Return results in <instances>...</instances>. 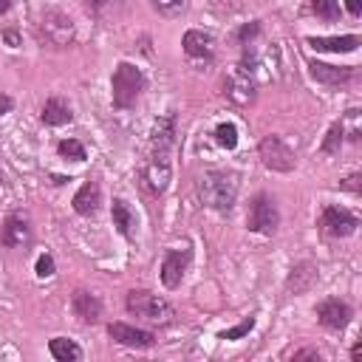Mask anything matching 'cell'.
I'll use <instances>...</instances> for the list:
<instances>
[{"mask_svg":"<svg viewBox=\"0 0 362 362\" xmlns=\"http://www.w3.org/2000/svg\"><path fill=\"white\" fill-rule=\"evenodd\" d=\"M223 93H226V99L235 102L238 107H246V105H252L255 96H257L255 79H252L249 74H243L240 68H235V71L223 79Z\"/></svg>","mask_w":362,"mask_h":362,"instance_id":"obj_11","label":"cell"},{"mask_svg":"<svg viewBox=\"0 0 362 362\" xmlns=\"http://www.w3.org/2000/svg\"><path fill=\"white\" fill-rule=\"evenodd\" d=\"M359 354H362V345H359V342H356V345H354V348H351V356H354V359H359Z\"/></svg>","mask_w":362,"mask_h":362,"instance_id":"obj_39","label":"cell"},{"mask_svg":"<svg viewBox=\"0 0 362 362\" xmlns=\"http://www.w3.org/2000/svg\"><path fill=\"white\" fill-rule=\"evenodd\" d=\"M356 226H359V218H356L351 209H345V206L328 204V206H322V212H320V229H322L328 238H351V235L356 232Z\"/></svg>","mask_w":362,"mask_h":362,"instance_id":"obj_8","label":"cell"},{"mask_svg":"<svg viewBox=\"0 0 362 362\" xmlns=\"http://www.w3.org/2000/svg\"><path fill=\"white\" fill-rule=\"evenodd\" d=\"M246 226L257 235H272L277 232L280 226V212H277V204L269 192H257L249 204V215H246Z\"/></svg>","mask_w":362,"mask_h":362,"instance_id":"obj_7","label":"cell"},{"mask_svg":"<svg viewBox=\"0 0 362 362\" xmlns=\"http://www.w3.org/2000/svg\"><path fill=\"white\" fill-rule=\"evenodd\" d=\"M342 141H345V130H342V122H334V124L328 127L325 139H322V153H339Z\"/></svg>","mask_w":362,"mask_h":362,"instance_id":"obj_25","label":"cell"},{"mask_svg":"<svg viewBox=\"0 0 362 362\" xmlns=\"http://www.w3.org/2000/svg\"><path fill=\"white\" fill-rule=\"evenodd\" d=\"M57 150H59V156H62V158H71V161H85V147H82L76 139H62V141L57 144Z\"/></svg>","mask_w":362,"mask_h":362,"instance_id":"obj_28","label":"cell"},{"mask_svg":"<svg viewBox=\"0 0 362 362\" xmlns=\"http://www.w3.org/2000/svg\"><path fill=\"white\" fill-rule=\"evenodd\" d=\"M54 257L48 255V252H42L40 257H37V263H34V272H37V277H51L54 274Z\"/></svg>","mask_w":362,"mask_h":362,"instance_id":"obj_31","label":"cell"},{"mask_svg":"<svg viewBox=\"0 0 362 362\" xmlns=\"http://www.w3.org/2000/svg\"><path fill=\"white\" fill-rule=\"evenodd\" d=\"M107 334H110L113 342L127 345V348H153L156 345L153 331H144V328H136V325H127V322H110Z\"/></svg>","mask_w":362,"mask_h":362,"instance_id":"obj_12","label":"cell"},{"mask_svg":"<svg viewBox=\"0 0 362 362\" xmlns=\"http://www.w3.org/2000/svg\"><path fill=\"white\" fill-rule=\"evenodd\" d=\"M260 34V23H246L238 28V42L240 45H252V40Z\"/></svg>","mask_w":362,"mask_h":362,"instance_id":"obj_32","label":"cell"},{"mask_svg":"<svg viewBox=\"0 0 362 362\" xmlns=\"http://www.w3.org/2000/svg\"><path fill=\"white\" fill-rule=\"evenodd\" d=\"M74 212L82 215V218H90L99 212V204H102V187L99 181H85L76 192H74Z\"/></svg>","mask_w":362,"mask_h":362,"instance_id":"obj_17","label":"cell"},{"mask_svg":"<svg viewBox=\"0 0 362 362\" xmlns=\"http://www.w3.org/2000/svg\"><path fill=\"white\" fill-rule=\"evenodd\" d=\"M153 6H156V11H158L161 17L175 20V17H181V14L189 8V0H153Z\"/></svg>","mask_w":362,"mask_h":362,"instance_id":"obj_24","label":"cell"},{"mask_svg":"<svg viewBox=\"0 0 362 362\" xmlns=\"http://www.w3.org/2000/svg\"><path fill=\"white\" fill-rule=\"evenodd\" d=\"M3 37H6V42H8L11 48H17V45H20V37H17V31H14V28H6V31H3Z\"/></svg>","mask_w":362,"mask_h":362,"instance_id":"obj_37","label":"cell"},{"mask_svg":"<svg viewBox=\"0 0 362 362\" xmlns=\"http://www.w3.org/2000/svg\"><path fill=\"white\" fill-rule=\"evenodd\" d=\"M110 218H113V226H116V232H119L122 238L133 240L139 221H136V212L130 209V204H127L124 198H113V206H110Z\"/></svg>","mask_w":362,"mask_h":362,"instance_id":"obj_19","label":"cell"},{"mask_svg":"<svg viewBox=\"0 0 362 362\" xmlns=\"http://www.w3.org/2000/svg\"><path fill=\"white\" fill-rule=\"evenodd\" d=\"M184 45V54L195 62H209L215 57V37L209 31H201V28H189L181 40Z\"/></svg>","mask_w":362,"mask_h":362,"instance_id":"obj_13","label":"cell"},{"mask_svg":"<svg viewBox=\"0 0 362 362\" xmlns=\"http://www.w3.org/2000/svg\"><path fill=\"white\" fill-rule=\"evenodd\" d=\"M356 34H342V37H308V45L317 51H331V54H351L359 48Z\"/></svg>","mask_w":362,"mask_h":362,"instance_id":"obj_20","label":"cell"},{"mask_svg":"<svg viewBox=\"0 0 362 362\" xmlns=\"http://www.w3.org/2000/svg\"><path fill=\"white\" fill-rule=\"evenodd\" d=\"M215 141H218L221 147L232 150V147L238 144V127H235L232 122H221V124L215 127Z\"/></svg>","mask_w":362,"mask_h":362,"instance_id":"obj_27","label":"cell"},{"mask_svg":"<svg viewBox=\"0 0 362 362\" xmlns=\"http://www.w3.org/2000/svg\"><path fill=\"white\" fill-rule=\"evenodd\" d=\"M255 328V317H246L240 325H235V328H226V331H221L218 334V339H240V337H246L249 331Z\"/></svg>","mask_w":362,"mask_h":362,"instance_id":"obj_30","label":"cell"},{"mask_svg":"<svg viewBox=\"0 0 362 362\" xmlns=\"http://www.w3.org/2000/svg\"><path fill=\"white\" fill-rule=\"evenodd\" d=\"M71 308H74V314L79 317V322H85V325H96L99 317H102V300H99L93 291H88V288H76V291H74Z\"/></svg>","mask_w":362,"mask_h":362,"instance_id":"obj_16","label":"cell"},{"mask_svg":"<svg viewBox=\"0 0 362 362\" xmlns=\"http://www.w3.org/2000/svg\"><path fill=\"white\" fill-rule=\"evenodd\" d=\"M345 8L351 17H359L362 14V0H345Z\"/></svg>","mask_w":362,"mask_h":362,"instance_id":"obj_36","label":"cell"},{"mask_svg":"<svg viewBox=\"0 0 362 362\" xmlns=\"http://www.w3.org/2000/svg\"><path fill=\"white\" fill-rule=\"evenodd\" d=\"M144 90V74L133 62H119L110 76V93H113V107L127 110L136 105V99Z\"/></svg>","mask_w":362,"mask_h":362,"instance_id":"obj_2","label":"cell"},{"mask_svg":"<svg viewBox=\"0 0 362 362\" xmlns=\"http://www.w3.org/2000/svg\"><path fill=\"white\" fill-rule=\"evenodd\" d=\"M339 122H342V130H345V136H348L351 141H359V139H362V136H359L362 130H359V110H356V107H351V110L345 113V119H339Z\"/></svg>","mask_w":362,"mask_h":362,"instance_id":"obj_29","label":"cell"},{"mask_svg":"<svg viewBox=\"0 0 362 362\" xmlns=\"http://www.w3.org/2000/svg\"><path fill=\"white\" fill-rule=\"evenodd\" d=\"M189 266V249H170L161 260V283L167 288H178Z\"/></svg>","mask_w":362,"mask_h":362,"instance_id":"obj_14","label":"cell"},{"mask_svg":"<svg viewBox=\"0 0 362 362\" xmlns=\"http://www.w3.org/2000/svg\"><path fill=\"white\" fill-rule=\"evenodd\" d=\"M314 283H317V266L311 260H300L291 266V272L286 277V291L288 294H305Z\"/></svg>","mask_w":362,"mask_h":362,"instance_id":"obj_18","label":"cell"},{"mask_svg":"<svg viewBox=\"0 0 362 362\" xmlns=\"http://www.w3.org/2000/svg\"><path fill=\"white\" fill-rule=\"evenodd\" d=\"M170 153L173 150H161V147H150V156L141 167V187L158 198L167 192L170 187V175H173V161H170Z\"/></svg>","mask_w":362,"mask_h":362,"instance_id":"obj_5","label":"cell"},{"mask_svg":"<svg viewBox=\"0 0 362 362\" xmlns=\"http://www.w3.org/2000/svg\"><path fill=\"white\" fill-rule=\"evenodd\" d=\"M48 351H51V356L57 362H76V359H82V348L74 339H68V337H54L48 342Z\"/></svg>","mask_w":362,"mask_h":362,"instance_id":"obj_23","label":"cell"},{"mask_svg":"<svg viewBox=\"0 0 362 362\" xmlns=\"http://www.w3.org/2000/svg\"><path fill=\"white\" fill-rule=\"evenodd\" d=\"M238 187H240L238 173L235 170H223V167L204 170L198 175V181H195V192H198L201 204L215 209V212H229L235 206Z\"/></svg>","mask_w":362,"mask_h":362,"instance_id":"obj_1","label":"cell"},{"mask_svg":"<svg viewBox=\"0 0 362 362\" xmlns=\"http://www.w3.org/2000/svg\"><path fill=\"white\" fill-rule=\"evenodd\" d=\"M308 71H311V76H314L317 82L331 85V88H339V85H348V82L356 79V71H354L351 65H328V62L311 59V62H308Z\"/></svg>","mask_w":362,"mask_h":362,"instance_id":"obj_15","label":"cell"},{"mask_svg":"<svg viewBox=\"0 0 362 362\" xmlns=\"http://www.w3.org/2000/svg\"><path fill=\"white\" fill-rule=\"evenodd\" d=\"M314 311H317L320 325L328 328V331H345L351 317H354V308L339 297H325Z\"/></svg>","mask_w":362,"mask_h":362,"instance_id":"obj_9","label":"cell"},{"mask_svg":"<svg viewBox=\"0 0 362 362\" xmlns=\"http://www.w3.org/2000/svg\"><path fill=\"white\" fill-rule=\"evenodd\" d=\"M37 37H40V42H45L51 48H68L76 40V25L65 11L45 8L37 23Z\"/></svg>","mask_w":362,"mask_h":362,"instance_id":"obj_4","label":"cell"},{"mask_svg":"<svg viewBox=\"0 0 362 362\" xmlns=\"http://www.w3.org/2000/svg\"><path fill=\"white\" fill-rule=\"evenodd\" d=\"M257 156H260L263 167L272 170V173H291L294 164H297L294 150H291L280 136H274V133L260 139V144H257Z\"/></svg>","mask_w":362,"mask_h":362,"instance_id":"obj_6","label":"cell"},{"mask_svg":"<svg viewBox=\"0 0 362 362\" xmlns=\"http://www.w3.org/2000/svg\"><path fill=\"white\" fill-rule=\"evenodd\" d=\"M11 107H14V99L8 93H0V116L3 113H11Z\"/></svg>","mask_w":362,"mask_h":362,"instance_id":"obj_35","label":"cell"},{"mask_svg":"<svg viewBox=\"0 0 362 362\" xmlns=\"http://www.w3.org/2000/svg\"><path fill=\"white\" fill-rule=\"evenodd\" d=\"M291 359L297 362V359H314V362H320L322 359V354L317 351V348H300V351H294L291 354Z\"/></svg>","mask_w":362,"mask_h":362,"instance_id":"obj_33","label":"cell"},{"mask_svg":"<svg viewBox=\"0 0 362 362\" xmlns=\"http://www.w3.org/2000/svg\"><path fill=\"white\" fill-rule=\"evenodd\" d=\"M339 187H342V189H351V192H356V195L362 192V184H359V175H356V173H354V175H348V178H342V181H339Z\"/></svg>","mask_w":362,"mask_h":362,"instance_id":"obj_34","label":"cell"},{"mask_svg":"<svg viewBox=\"0 0 362 362\" xmlns=\"http://www.w3.org/2000/svg\"><path fill=\"white\" fill-rule=\"evenodd\" d=\"M311 11L325 20V23H334L339 17V0H311Z\"/></svg>","mask_w":362,"mask_h":362,"instance_id":"obj_26","label":"cell"},{"mask_svg":"<svg viewBox=\"0 0 362 362\" xmlns=\"http://www.w3.org/2000/svg\"><path fill=\"white\" fill-rule=\"evenodd\" d=\"M90 6H105V3H110V0H88Z\"/></svg>","mask_w":362,"mask_h":362,"instance_id":"obj_40","label":"cell"},{"mask_svg":"<svg viewBox=\"0 0 362 362\" xmlns=\"http://www.w3.org/2000/svg\"><path fill=\"white\" fill-rule=\"evenodd\" d=\"M40 119L48 127H59V124H68L74 119V110H71V105L62 96H51V99H45V105L40 110Z\"/></svg>","mask_w":362,"mask_h":362,"instance_id":"obj_21","label":"cell"},{"mask_svg":"<svg viewBox=\"0 0 362 362\" xmlns=\"http://www.w3.org/2000/svg\"><path fill=\"white\" fill-rule=\"evenodd\" d=\"M11 3H14V0H0V14H8V8H11Z\"/></svg>","mask_w":362,"mask_h":362,"instance_id":"obj_38","label":"cell"},{"mask_svg":"<svg viewBox=\"0 0 362 362\" xmlns=\"http://www.w3.org/2000/svg\"><path fill=\"white\" fill-rule=\"evenodd\" d=\"M175 144V116L167 113L161 119L153 122V130H150V147H161V150H173Z\"/></svg>","mask_w":362,"mask_h":362,"instance_id":"obj_22","label":"cell"},{"mask_svg":"<svg viewBox=\"0 0 362 362\" xmlns=\"http://www.w3.org/2000/svg\"><path fill=\"white\" fill-rule=\"evenodd\" d=\"M0 181H3V173H0Z\"/></svg>","mask_w":362,"mask_h":362,"instance_id":"obj_41","label":"cell"},{"mask_svg":"<svg viewBox=\"0 0 362 362\" xmlns=\"http://www.w3.org/2000/svg\"><path fill=\"white\" fill-rule=\"evenodd\" d=\"M124 308H127L133 317H139V320H144V322H156V325H167V322L173 320V305H170L164 297H158V294H153V291H147V288H133V291H127Z\"/></svg>","mask_w":362,"mask_h":362,"instance_id":"obj_3","label":"cell"},{"mask_svg":"<svg viewBox=\"0 0 362 362\" xmlns=\"http://www.w3.org/2000/svg\"><path fill=\"white\" fill-rule=\"evenodd\" d=\"M28 243H31V223H28V218L20 215V212L6 215V221L0 223V246L20 249V246H28Z\"/></svg>","mask_w":362,"mask_h":362,"instance_id":"obj_10","label":"cell"}]
</instances>
